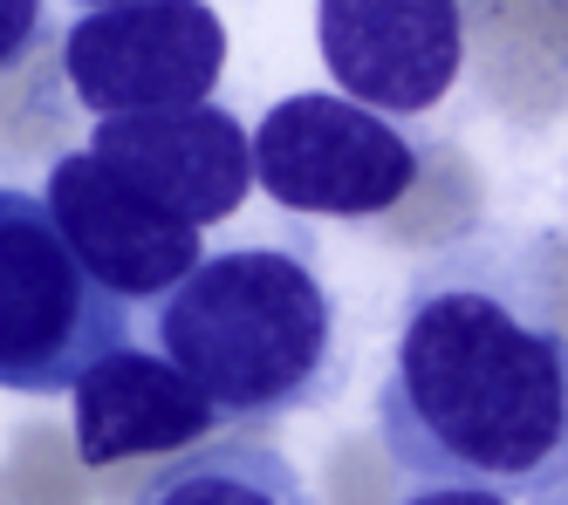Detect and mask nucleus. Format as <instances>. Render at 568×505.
Here are the masks:
<instances>
[{"label":"nucleus","mask_w":568,"mask_h":505,"mask_svg":"<svg viewBox=\"0 0 568 505\" xmlns=\"http://www.w3.org/2000/svg\"><path fill=\"white\" fill-rule=\"evenodd\" d=\"M377 431L412 485H568V328L527 252L453 246L412 280Z\"/></svg>","instance_id":"obj_1"},{"label":"nucleus","mask_w":568,"mask_h":505,"mask_svg":"<svg viewBox=\"0 0 568 505\" xmlns=\"http://www.w3.org/2000/svg\"><path fill=\"white\" fill-rule=\"evenodd\" d=\"M158 355L185 369L220 424H274L343 390V315L308 252H206L158 301Z\"/></svg>","instance_id":"obj_2"},{"label":"nucleus","mask_w":568,"mask_h":505,"mask_svg":"<svg viewBox=\"0 0 568 505\" xmlns=\"http://www.w3.org/2000/svg\"><path fill=\"white\" fill-rule=\"evenodd\" d=\"M131 342V308L55 233L42 192L0 185V390L62 396L75 375Z\"/></svg>","instance_id":"obj_3"},{"label":"nucleus","mask_w":568,"mask_h":505,"mask_svg":"<svg viewBox=\"0 0 568 505\" xmlns=\"http://www.w3.org/2000/svg\"><path fill=\"white\" fill-rule=\"evenodd\" d=\"M254 185L322 219H371L418 185V144L349 96H281L254 123Z\"/></svg>","instance_id":"obj_4"},{"label":"nucleus","mask_w":568,"mask_h":505,"mask_svg":"<svg viewBox=\"0 0 568 505\" xmlns=\"http://www.w3.org/2000/svg\"><path fill=\"white\" fill-rule=\"evenodd\" d=\"M226 69V21L206 0H124L90 8L62 34L69 96L97 123L103 116H151L213 103Z\"/></svg>","instance_id":"obj_5"},{"label":"nucleus","mask_w":568,"mask_h":505,"mask_svg":"<svg viewBox=\"0 0 568 505\" xmlns=\"http://www.w3.org/2000/svg\"><path fill=\"white\" fill-rule=\"evenodd\" d=\"M42 205L55 233L69 239V252L90 267L97 287H110L124 308H158L165 293L206 260L199 226L172 219L158 198H144L131 178H116L97 151H69L49 164Z\"/></svg>","instance_id":"obj_6"},{"label":"nucleus","mask_w":568,"mask_h":505,"mask_svg":"<svg viewBox=\"0 0 568 505\" xmlns=\"http://www.w3.org/2000/svg\"><path fill=\"white\" fill-rule=\"evenodd\" d=\"M315 41L349 103L418 116L459 82L466 14L459 0H315Z\"/></svg>","instance_id":"obj_7"},{"label":"nucleus","mask_w":568,"mask_h":505,"mask_svg":"<svg viewBox=\"0 0 568 505\" xmlns=\"http://www.w3.org/2000/svg\"><path fill=\"white\" fill-rule=\"evenodd\" d=\"M90 151L185 226H220L254 192V131L220 103L103 116L90 131Z\"/></svg>","instance_id":"obj_8"},{"label":"nucleus","mask_w":568,"mask_h":505,"mask_svg":"<svg viewBox=\"0 0 568 505\" xmlns=\"http://www.w3.org/2000/svg\"><path fill=\"white\" fill-rule=\"evenodd\" d=\"M75 451L83 465H124V457H165L206 444L220 410L199 396L185 369H172L158 349H110L75 375Z\"/></svg>","instance_id":"obj_9"},{"label":"nucleus","mask_w":568,"mask_h":505,"mask_svg":"<svg viewBox=\"0 0 568 505\" xmlns=\"http://www.w3.org/2000/svg\"><path fill=\"white\" fill-rule=\"evenodd\" d=\"M138 505H315V498L274 444L220 437V444H192V457H172Z\"/></svg>","instance_id":"obj_10"},{"label":"nucleus","mask_w":568,"mask_h":505,"mask_svg":"<svg viewBox=\"0 0 568 505\" xmlns=\"http://www.w3.org/2000/svg\"><path fill=\"white\" fill-rule=\"evenodd\" d=\"M397 505H568V485L548 492H486V485H412Z\"/></svg>","instance_id":"obj_11"},{"label":"nucleus","mask_w":568,"mask_h":505,"mask_svg":"<svg viewBox=\"0 0 568 505\" xmlns=\"http://www.w3.org/2000/svg\"><path fill=\"white\" fill-rule=\"evenodd\" d=\"M49 34V0H0V75Z\"/></svg>","instance_id":"obj_12"},{"label":"nucleus","mask_w":568,"mask_h":505,"mask_svg":"<svg viewBox=\"0 0 568 505\" xmlns=\"http://www.w3.org/2000/svg\"><path fill=\"white\" fill-rule=\"evenodd\" d=\"M75 8H83V14H90V8H124V0H75Z\"/></svg>","instance_id":"obj_13"}]
</instances>
